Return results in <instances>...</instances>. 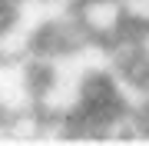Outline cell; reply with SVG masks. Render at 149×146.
Instances as JSON below:
<instances>
[{
  "instance_id": "obj_1",
  "label": "cell",
  "mask_w": 149,
  "mask_h": 146,
  "mask_svg": "<svg viewBox=\"0 0 149 146\" xmlns=\"http://www.w3.org/2000/svg\"><path fill=\"white\" fill-rule=\"evenodd\" d=\"M73 10L80 17V23L86 27V33L93 40H103V43H113L129 30L123 0H76Z\"/></svg>"
},
{
  "instance_id": "obj_2",
  "label": "cell",
  "mask_w": 149,
  "mask_h": 146,
  "mask_svg": "<svg viewBox=\"0 0 149 146\" xmlns=\"http://www.w3.org/2000/svg\"><path fill=\"white\" fill-rule=\"evenodd\" d=\"M126 20L139 30H149V0H123Z\"/></svg>"
}]
</instances>
